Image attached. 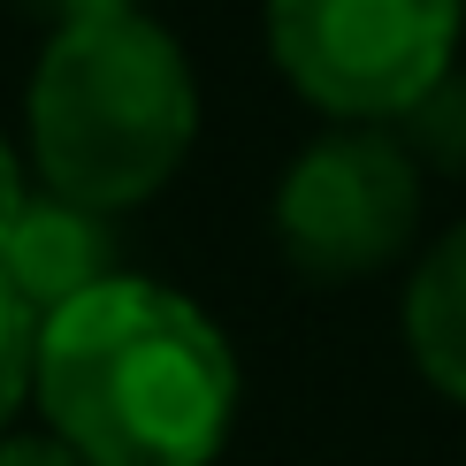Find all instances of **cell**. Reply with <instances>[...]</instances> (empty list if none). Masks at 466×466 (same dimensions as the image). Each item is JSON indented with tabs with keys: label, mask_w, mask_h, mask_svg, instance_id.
I'll return each instance as SVG.
<instances>
[{
	"label": "cell",
	"mask_w": 466,
	"mask_h": 466,
	"mask_svg": "<svg viewBox=\"0 0 466 466\" xmlns=\"http://www.w3.org/2000/svg\"><path fill=\"white\" fill-rule=\"evenodd\" d=\"M31 398L85 466H207L238 420V360L184 290L107 276L38 321Z\"/></svg>",
	"instance_id": "1"
},
{
	"label": "cell",
	"mask_w": 466,
	"mask_h": 466,
	"mask_svg": "<svg viewBox=\"0 0 466 466\" xmlns=\"http://www.w3.org/2000/svg\"><path fill=\"white\" fill-rule=\"evenodd\" d=\"M199 130V85L184 46L153 15H100L46 38L31 69V153L54 199L92 215L153 199L184 168Z\"/></svg>",
	"instance_id": "2"
},
{
	"label": "cell",
	"mask_w": 466,
	"mask_h": 466,
	"mask_svg": "<svg viewBox=\"0 0 466 466\" xmlns=\"http://www.w3.org/2000/svg\"><path fill=\"white\" fill-rule=\"evenodd\" d=\"M459 0H268V54L337 123H398L459 54Z\"/></svg>",
	"instance_id": "3"
},
{
	"label": "cell",
	"mask_w": 466,
	"mask_h": 466,
	"mask_svg": "<svg viewBox=\"0 0 466 466\" xmlns=\"http://www.w3.org/2000/svg\"><path fill=\"white\" fill-rule=\"evenodd\" d=\"M420 222V168L390 130L344 123L321 130L276 191V238L283 260L314 283H360L390 268L413 245Z\"/></svg>",
	"instance_id": "4"
},
{
	"label": "cell",
	"mask_w": 466,
	"mask_h": 466,
	"mask_svg": "<svg viewBox=\"0 0 466 466\" xmlns=\"http://www.w3.org/2000/svg\"><path fill=\"white\" fill-rule=\"evenodd\" d=\"M115 276V229L107 215L76 199H54V191H31L24 215H15L8 245H0V290L24 306L31 321L62 314L69 299L100 290Z\"/></svg>",
	"instance_id": "5"
},
{
	"label": "cell",
	"mask_w": 466,
	"mask_h": 466,
	"mask_svg": "<svg viewBox=\"0 0 466 466\" xmlns=\"http://www.w3.org/2000/svg\"><path fill=\"white\" fill-rule=\"evenodd\" d=\"M405 344H413L420 375L466 405V222L420 252L413 283H405Z\"/></svg>",
	"instance_id": "6"
},
{
	"label": "cell",
	"mask_w": 466,
	"mask_h": 466,
	"mask_svg": "<svg viewBox=\"0 0 466 466\" xmlns=\"http://www.w3.org/2000/svg\"><path fill=\"white\" fill-rule=\"evenodd\" d=\"M390 138L413 153V168L429 161V168H451V177H466V69H443L436 85L398 115Z\"/></svg>",
	"instance_id": "7"
},
{
	"label": "cell",
	"mask_w": 466,
	"mask_h": 466,
	"mask_svg": "<svg viewBox=\"0 0 466 466\" xmlns=\"http://www.w3.org/2000/svg\"><path fill=\"white\" fill-rule=\"evenodd\" d=\"M31 360H38V321L0 290V429H8L15 405L31 398Z\"/></svg>",
	"instance_id": "8"
},
{
	"label": "cell",
	"mask_w": 466,
	"mask_h": 466,
	"mask_svg": "<svg viewBox=\"0 0 466 466\" xmlns=\"http://www.w3.org/2000/svg\"><path fill=\"white\" fill-rule=\"evenodd\" d=\"M0 466H85V459L54 436H0Z\"/></svg>",
	"instance_id": "9"
},
{
	"label": "cell",
	"mask_w": 466,
	"mask_h": 466,
	"mask_svg": "<svg viewBox=\"0 0 466 466\" xmlns=\"http://www.w3.org/2000/svg\"><path fill=\"white\" fill-rule=\"evenodd\" d=\"M31 8H46L54 31H69V24H100V15H130L138 0H31Z\"/></svg>",
	"instance_id": "10"
},
{
	"label": "cell",
	"mask_w": 466,
	"mask_h": 466,
	"mask_svg": "<svg viewBox=\"0 0 466 466\" xmlns=\"http://www.w3.org/2000/svg\"><path fill=\"white\" fill-rule=\"evenodd\" d=\"M24 199H31V184H24V168H15V153H8V138H0V245H8V229H15V215H24Z\"/></svg>",
	"instance_id": "11"
}]
</instances>
